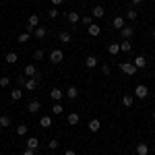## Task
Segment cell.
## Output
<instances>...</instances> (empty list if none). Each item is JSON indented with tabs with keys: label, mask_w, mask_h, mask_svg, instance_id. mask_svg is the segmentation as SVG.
I'll return each mask as SVG.
<instances>
[{
	"label": "cell",
	"mask_w": 155,
	"mask_h": 155,
	"mask_svg": "<svg viewBox=\"0 0 155 155\" xmlns=\"http://www.w3.org/2000/svg\"><path fill=\"white\" fill-rule=\"evenodd\" d=\"M91 17H93V19H101V17H106V8H104L101 4H97L95 8L91 11Z\"/></svg>",
	"instance_id": "7"
},
{
	"label": "cell",
	"mask_w": 155,
	"mask_h": 155,
	"mask_svg": "<svg viewBox=\"0 0 155 155\" xmlns=\"http://www.w3.org/2000/svg\"><path fill=\"white\" fill-rule=\"evenodd\" d=\"M151 116H153V120H155V112H153V114H151Z\"/></svg>",
	"instance_id": "44"
},
{
	"label": "cell",
	"mask_w": 155,
	"mask_h": 155,
	"mask_svg": "<svg viewBox=\"0 0 155 155\" xmlns=\"http://www.w3.org/2000/svg\"><path fill=\"white\" fill-rule=\"evenodd\" d=\"M29 39H31V33H29V31H23V33L19 35V44H27Z\"/></svg>",
	"instance_id": "29"
},
{
	"label": "cell",
	"mask_w": 155,
	"mask_h": 155,
	"mask_svg": "<svg viewBox=\"0 0 155 155\" xmlns=\"http://www.w3.org/2000/svg\"><path fill=\"white\" fill-rule=\"evenodd\" d=\"M87 31H89V35H91V37H97L99 33H101V27H99L97 23H91V25H89V29H87Z\"/></svg>",
	"instance_id": "11"
},
{
	"label": "cell",
	"mask_w": 155,
	"mask_h": 155,
	"mask_svg": "<svg viewBox=\"0 0 155 155\" xmlns=\"http://www.w3.org/2000/svg\"><path fill=\"white\" fill-rule=\"evenodd\" d=\"M8 85H11V79H8V77H2V79H0V87H4V89H6Z\"/></svg>",
	"instance_id": "36"
},
{
	"label": "cell",
	"mask_w": 155,
	"mask_h": 155,
	"mask_svg": "<svg viewBox=\"0 0 155 155\" xmlns=\"http://www.w3.org/2000/svg\"><path fill=\"white\" fill-rule=\"evenodd\" d=\"M64 95H66V97H68V99L72 101V99H77V97H79V89H77V87H72V85H71V87L66 89V93H64Z\"/></svg>",
	"instance_id": "12"
},
{
	"label": "cell",
	"mask_w": 155,
	"mask_h": 155,
	"mask_svg": "<svg viewBox=\"0 0 155 155\" xmlns=\"http://www.w3.org/2000/svg\"><path fill=\"white\" fill-rule=\"evenodd\" d=\"M118 68L124 72V74H128V77H132V74L137 72V66H134L132 62H118Z\"/></svg>",
	"instance_id": "1"
},
{
	"label": "cell",
	"mask_w": 155,
	"mask_h": 155,
	"mask_svg": "<svg viewBox=\"0 0 155 155\" xmlns=\"http://www.w3.org/2000/svg\"><path fill=\"white\" fill-rule=\"evenodd\" d=\"M120 33H122V39H130L134 35V27L132 25H124L122 29H120Z\"/></svg>",
	"instance_id": "4"
},
{
	"label": "cell",
	"mask_w": 155,
	"mask_h": 155,
	"mask_svg": "<svg viewBox=\"0 0 155 155\" xmlns=\"http://www.w3.org/2000/svg\"><path fill=\"white\" fill-rule=\"evenodd\" d=\"M37 147H39V139H37V137H29V139H27V149H33V151H35Z\"/></svg>",
	"instance_id": "14"
},
{
	"label": "cell",
	"mask_w": 155,
	"mask_h": 155,
	"mask_svg": "<svg viewBox=\"0 0 155 155\" xmlns=\"http://www.w3.org/2000/svg\"><path fill=\"white\" fill-rule=\"evenodd\" d=\"M31 35H33V37H37V39H44V37L48 35V29L39 25V27H35V29H33V33H31Z\"/></svg>",
	"instance_id": "6"
},
{
	"label": "cell",
	"mask_w": 155,
	"mask_h": 155,
	"mask_svg": "<svg viewBox=\"0 0 155 155\" xmlns=\"http://www.w3.org/2000/svg\"><path fill=\"white\" fill-rule=\"evenodd\" d=\"M25 89H27V91L37 89V79H33V77H31V79H27V81H25Z\"/></svg>",
	"instance_id": "17"
},
{
	"label": "cell",
	"mask_w": 155,
	"mask_h": 155,
	"mask_svg": "<svg viewBox=\"0 0 155 155\" xmlns=\"http://www.w3.org/2000/svg\"><path fill=\"white\" fill-rule=\"evenodd\" d=\"M52 112H54L56 116H58V114H62V112H64V107H62V104H60V101H54V107H52Z\"/></svg>",
	"instance_id": "30"
},
{
	"label": "cell",
	"mask_w": 155,
	"mask_h": 155,
	"mask_svg": "<svg viewBox=\"0 0 155 155\" xmlns=\"http://www.w3.org/2000/svg\"><path fill=\"white\" fill-rule=\"evenodd\" d=\"M50 2H52V4H54V6H60V4H62V2H64V0H50Z\"/></svg>",
	"instance_id": "41"
},
{
	"label": "cell",
	"mask_w": 155,
	"mask_h": 155,
	"mask_svg": "<svg viewBox=\"0 0 155 155\" xmlns=\"http://www.w3.org/2000/svg\"><path fill=\"white\" fill-rule=\"evenodd\" d=\"M81 23H83V25H87V27H89V25L93 23V17H91V15H85V17H81Z\"/></svg>",
	"instance_id": "31"
},
{
	"label": "cell",
	"mask_w": 155,
	"mask_h": 155,
	"mask_svg": "<svg viewBox=\"0 0 155 155\" xmlns=\"http://www.w3.org/2000/svg\"><path fill=\"white\" fill-rule=\"evenodd\" d=\"M48 149H52V151H56V149H58V141H56V139H52V141L48 143Z\"/></svg>",
	"instance_id": "37"
},
{
	"label": "cell",
	"mask_w": 155,
	"mask_h": 155,
	"mask_svg": "<svg viewBox=\"0 0 155 155\" xmlns=\"http://www.w3.org/2000/svg\"><path fill=\"white\" fill-rule=\"evenodd\" d=\"M95 2H99V0H95Z\"/></svg>",
	"instance_id": "47"
},
{
	"label": "cell",
	"mask_w": 155,
	"mask_h": 155,
	"mask_svg": "<svg viewBox=\"0 0 155 155\" xmlns=\"http://www.w3.org/2000/svg\"><path fill=\"white\" fill-rule=\"evenodd\" d=\"M132 64L137 66V71H139V68H145V66H147V58H145V56H137V58L132 60Z\"/></svg>",
	"instance_id": "10"
},
{
	"label": "cell",
	"mask_w": 155,
	"mask_h": 155,
	"mask_svg": "<svg viewBox=\"0 0 155 155\" xmlns=\"http://www.w3.org/2000/svg\"><path fill=\"white\" fill-rule=\"evenodd\" d=\"M99 128H101V122H99L97 118H93L91 122H89V132H97Z\"/></svg>",
	"instance_id": "18"
},
{
	"label": "cell",
	"mask_w": 155,
	"mask_h": 155,
	"mask_svg": "<svg viewBox=\"0 0 155 155\" xmlns=\"http://www.w3.org/2000/svg\"><path fill=\"white\" fill-rule=\"evenodd\" d=\"M107 52H110L112 56H116V54L120 52V44H116V41H114V44H110V46H107Z\"/></svg>",
	"instance_id": "26"
},
{
	"label": "cell",
	"mask_w": 155,
	"mask_h": 155,
	"mask_svg": "<svg viewBox=\"0 0 155 155\" xmlns=\"http://www.w3.org/2000/svg\"><path fill=\"white\" fill-rule=\"evenodd\" d=\"M44 56H46V54H44V50H41V48H39V50H35V52H33V58H35V60H41V58H44Z\"/></svg>",
	"instance_id": "35"
},
{
	"label": "cell",
	"mask_w": 155,
	"mask_h": 155,
	"mask_svg": "<svg viewBox=\"0 0 155 155\" xmlns=\"http://www.w3.org/2000/svg\"><path fill=\"white\" fill-rule=\"evenodd\" d=\"M50 97H52V99H54V101H60V99H62V97H64V93H62V91H60L58 87H54V89H52V91H50Z\"/></svg>",
	"instance_id": "15"
},
{
	"label": "cell",
	"mask_w": 155,
	"mask_h": 155,
	"mask_svg": "<svg viewBox=\"0 0 155 155\" xmlns=\"http://www.w3.org/2000/svg\"><path fill=\"white\" fill-rule=\"evenodd\" d=\"M62 60H64V52H62V50H52V52H50V62L60 64Z\"/></svg>",
	"instance_id": "2"
},
{
	"label": "cell",
	"mask_w": 155,
	"mask_h": 155,
	"mask_svg": "<svg viewBox=\"0 0 155 155\" xmlns=\"http://www.w3.org/2000/svg\"><path fill=\"white\" fill-rule=\"evenodd\" d=\"M6 62H8V64L19 62V54H17V52H8V54H6Z\"/></svg>",
	"instance_id": "23"
},
{
	"label": "cell",
	"mask_w": 155,
	"mask_h": 155,
	"mask_svg": "<svg viewBox=\"0 0 155 155\" xmlns=\"http://www.w3.org/2000/svg\"><path fill=\"white\" fill-rule=\"evenodd\" d=\"M0 126H4V128L11 126V118L8 116H0Z\"/></svg>",
	"instance_id": "33"
},
{
	"label": "cell",
	"mask_w": 155,
	"mask_h": 155,
	"mask_svg": "<svg viewBox=\"0 0 155 155\" xmlns=\"http://www.w3.org/2000/svg\"><path fill=\"white\" fill-rule=\"evenodd\" d=\"M130 50H132L130 39H122V44H120V52H130Z\"/></svg>",
	"instance_id": "22"
},
{
	"label": "cell",
	"mask_w": 155,
	"mask_h": 155,
	"mask_svg": "<svg viewBox=\"0 0 155 155\" xmlns=\"http://www.w3.org/2000/svg\"><path fill=\"white\" fill-rule=\"evenodd\" d=\"M0 2H4V0H0Z\"/></svg>",
	"instance_id": "46"
},
{
	"label": "cell",
	"mask_w": 155,
	"mask_h": 155,
	"mask_svg": "<svg viewBox=\"0 0 155 155\" xmlns=\"http://www.w3.org/2000/svg\"><path fill=\"white\" fill-rule=\"evenodd\" d=\"M110 71H112V68H110V64H101V72H104V74H110Z\"/></svg>",
	"instance_id": "39"
},
{
	"label": "cell",
	"mask_w": 155,
	"mask_h": 155,
	"mask_svg": "<svg viewBox=\"0 0 155 155\" xmlns=\"http://www.w3.org/2000/svg\"><path fill=\"white\" fill-rule=\"evenodd\" d=\"M97 64H99V60H97L95 56H87V60H85V66H87V68H95Z\"/></svg>",
	"instance_id": "16"
},
{
	"label": "cell",
	"mask_w": 155,
	"mask_h": 155,
	"mask_svg": "<svg viewBox=\"0 0 155 155\" xmlns=\"http://www.w3.org/2000/svg\"><path fill=\"white\" fill-rule=\"evenodd\" d=\"M39 126H41V128H50V126H52V118H50V116H41V118H39Z\"/></svg>",
	"instance_id": "21"
},
{
	"label": "cell",
	"mask_w": 155,
	"mask_h": 155,
	"mask_svg": "<svg viewBox=\"0 0 155 155\" xmlns=\"http://www.w3.org/2000/svg\"><path fill=\"white\" fill-rule=\"evenodd\" d=\"M23 155H35V151H33V149H25Z\"/></svg>",
	"instance_id": "40"
},
{
	"label": "cell",
	"mask_w": 155,
	"mask_h": 155,
	"mask_svg": "<svg viewBox=\"0 0 155 155\" xmlns=\"http://www.w3.org/2000/svg\"><path fill=\"white\" fill-rule=\"evenodd\" d=\"M132 4H141V2H143V0H130Z\"/></svg>",
	"instance_id": "43"
},
{
	"label": "cell",
	"mask_w": 155,
	"mask_h": 155,
	"mask_svg": "<svg viewBox=\"0 0 155 155\" xmlns=\"http://www.w3.org/2000/svg\"><path fill=\"white\" fill-rule=\"evenodd\" d=\"M147 153H149V147H147L145 143L137 145V155H147Z\"/></svg>",
	"instance_id": "25"
},
{
	"label": "cell",
	"mask_w": 155,
	"mask_h": 155,
	"mask_svg": "<svg viewBox=\"0 0 155 155\" xmlns=\"http://www.w3.org/2000/svg\"><path fill=\"white\" fill-rule=\"evenodd\" d=\"M23 74L27 77V79H31V77H35V74H37V68H35V64H27V66H25V71H23Z\"/></svg>",
	"instance_id": "9"
},
{
	"label": "cell",
	"mask_w": 155,
	"mask_h": 155,
	"mask_svg": "<svg viewBox=\"0 0 155 155\" xmlns=\"http://www.w3.org/2000/svg\"><path fill=\"white\" fill-rule=\"evenodd\" d=\"M134 95L139 97V99H145V97L149 95V89H147V85H137V87H134Z\"/></svg>",
	"instance_id": "3"
},
{
	"label": "cell",
	"mask_w": 155,
	"mask_h": 155,
	"mask_svg": "<svg viewBox=\"0 0 155 155\" xmlns=\"http://www.w3.org/2000/svg\"><path fill=\"white\" fill-rule=\"evenodd\" d=\"M39 110H41V104H39L37 99H33V101H29V106H27V112H29V114H37Z\"/></svg>",
	"instance_id": "8"
},
{
	"label": "cell",
	"mask_w": 155,
	"mask_h": 155,
	"mask_svg": "<svg viewBox=\"0 0 155 155\" xmlns=\"http://www.w3.org/2000/svg\"><path fill=\"white\" fill-rule=\"evenodd\" d=\"M60 41H62V44H68V41H71L72 39V35H71V31H66V29H64V31H60Z\"/></svg>",
	"instance_id": "20"
},
{
	"label": "cell",
	"mask_w": 155,
	"mask_h": 155,
	"mask_svg": "<svg viewBox=\"0 0 155 155\" xmlns=\"http://www.w3.org/2000/svg\"><path fill=\"white\" fill-rule=\"evenodd\" d=\"M124 15H126V19H130V21H134V19H137V17H139V15H137V11H134V8H126V11H124Z\"/></svg>",
	"instance_id": "28"
},
{
	"label": "cell",
	"mask_w": 155,
	"mask_h": 155,
	"mask_svg": "<svg viewBox=\"0 0 155 155\" xmlns=\"http://www.w3.org/2000/svg\"><path fill=\"white\" fill-rule=\"evenodd\" d=\"M153 37H155V29H153Z\"/></svg>",
	"instance_id": "45"
},
{
	"label": "cell",
	"mask_w": 155,
	"mask_h": 155,
	"mask_svg": "<svg viewBox=\"0 0 155 155\" xmlns=\"http://www.w3.org/2000/svg\"><path fill=\"white\" fill-rule=\"evenodd\" d=\"M21 97H23V91H21V89H12V93H11V99H12V101H19Z\"/></svg>",
	"instance_id": "27"
},
{
	"label": "cell",
	"mask_w": 155,
	"mask_h": 155,
	"mask_svg": "<svg viewBox=\"0 0 155 155\" xmlns=\"http://www.w3.org/2000/svg\"><path fill=\"white\" fill-rule=\"evenodd\" d=\"M64 155H77V153H74L72 149H68V151H64Z\"/></svg>",
	"instance_id": "42"
},
{
	"label": "cell",
	"mask_w": 155,
	"mask_h": 155,
	"mask_svg": "<svg viewBox=\"0 0 155 155\" xmlns=\"http://www.w3.org/2000/svg\"><path fill=\"white\" fill-rule=\"evenodd\" d=\"M25 81H27V77H25V74H19V77H17V83H19V87H25Z\"/></svg>",
	"instance_id": "38"
},
{
	"label": "cell",
	"mask_w": 155,
	"mask_h": 155,
	"mask_svg": "<svg viewBox=\"0 0 155 155\" xmlns=\"http://www.w3.org/2000/svg\"><path fill=\"white\" fill-rule=\"evenodd\" d=\"M27 130H29V128H27L25 124H19V126H17V134H19V137H23V134H27Z\"/></svg>",
	"instance_id": "32"
},
{
	"label": "cell",
	"mask_w": 155,
	"mask_h": 155,
	"mask_svg": "<svg viewBox=\"0 0 155 155\" xmlns=\"http://www.w3.org/2000/svg\"><path fill=\"white\" fill-rule=\"evenodd\" d=\"M66 19H68V23H72V25L81 23V15H79V12H74V11H68V12H66Z\"/></svg>",
	"instance_id": "5"
},
{
	"label": "cell",
	"mask_w": 155,
	"mask_h": 155,
	"mask_svg": "<svg viewBox=\"0 0 155 155\" xmlns=\"http://www.w3.org/2000/svg\"><path fill=\"white\" fill-rule=\"evenodd\" d=\"M48 17L50 19H56V17H58V6H52V8L48 11Z\"/></svg>",
	"instance_id": "34"
},
{
	"label": "cell",
	"mask_w": 155,
	"mask_h": 155,
	"mask_svg": "<svg viewBox=\"0 0 155 155\" xmlns=\"http://www.w3.org/2000/svg\"><path fill=\"white\" fill-rule=\"evenodd\" d=\"M112 25H114V29H118V31H120V29H122V27L126 25V23H124V17H114Z\"/></svg>",
	"instance_id": "19"
},
{
	"label": "cell",
	"mask_w": 155,
	"mask_h": 155,
	"mask_svg": "<svg viewBox=\"0 0 155 155\" xmlns=\"http://www.w3.org/2000/svg\"><path fill=\"white\" fill-rule=\"evenodd\" d=\"M68 124H71V126H77V124H79V122H81V116H79V114H77V112H71V114H68Z\"/></svg>",
	"instance_id": "13"
},
{
	"label": "cell",
	"mask_w": 155,
	"mask_h": 155,
	"mask_svg": "<svg viewBox=\"0 0 155 155\" xmlns=\"http://www.w3.org/2000/svg\"><path fill=\"white\" fill-rule=\"evenodd\" d=\"M132 104H134V97L132 95H122V106L124 107H130Z\"/></svg>",
	"instance_id": "24"
}]
</instances>
